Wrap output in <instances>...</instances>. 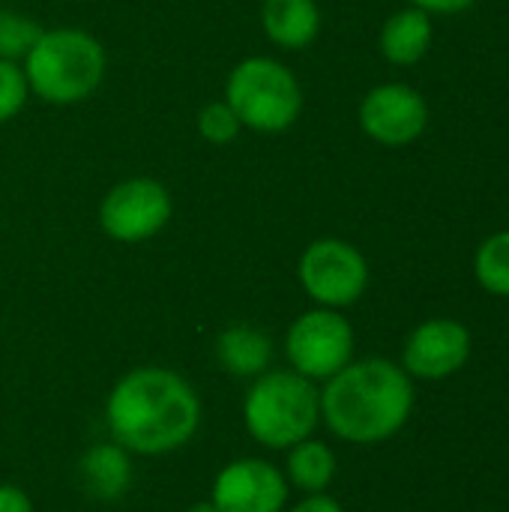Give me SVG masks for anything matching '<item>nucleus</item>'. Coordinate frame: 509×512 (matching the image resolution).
Instances as JSON below:
<instances>
[{"mask_svg":"<svg viewBox=\"0 0 509 512\" xmlns=\"http://www.w3.org/2000/svg\"><path fill=\"white\" fill-rule=\"evenodd\" d=\"M27 78H24V69L15 63V60H6L0 57V126L9 123L27 102Z\"/></svg>","mask_w":509,"mask_h":512,"instance_id":"20","label":"nucleus"},{"mask_svg":"<svg viewBox=\"0 0 509 512\" xmlns=\"http://www.w3.org/2000/svg\"><path fill=\"white\" fill-rule=\"evenodd\" d=\"M0 512H33V504L21 486L0 483Z\"/></svg>","mask_w":509,"mask_h":512,"instance_id":"21","label":"nucleus"},{"mask_svg":"<svg viewBox=\"0 0 509 512\" xmlns=\"http://www.w3.org/2000/svg\"><path fill=\"white\" fill-rule=\"evenodd\" d=\"M471 360V330L453 318L423 321L402 348V369L417 381H444Z\"/></svg>","mask_w":509,"mask_h":512,"instance_id":"10","label":"nucleus"},{"mask_svg":"<svg viewBox=\"0 0 509 512\" xmlns=\"http://www.w3.org/2000/svg\"><path fill=\"white\" fill-rule=\"evenodd\" d=\"M285 357L297 375L324 384L354 360V327L339 309L315 306L288 327Z\"/></svg>","mask_w":509,"mask_h":512,"instance_id":"6","label":"nucleus"},{"mask_svg":"<svg viewBox=\"0 0 509 512\" xmlns=\"http://www.w3.org/2000/svg\"><path fill=\"white\" fill-rule=\"evenodd\" d=\"M102 42L78 27H51L24 54V78L33 96L51 105H75L90 99L105 78Z\"/></svg>","mask_w":509,"mask_h":512,"instance_id":"3","label":"nucleus"},{"mask_svg":"<svg viewBox=\"0 0 509 512\" xmlns=\"http://www.w3.org/2000/svg\"><path fill=\"white\" fill-rule=\"evenodd\" d=\"M414 414V378L393 360H351L324 381L321 420L348 444H384L405 429Z\"/></svg>","mask_w":509,"mask_h":512,"instance_id":"2","label":"nucleus"},{"mask_svg":"<svg viewBox=\"0 0 509 512\" xmlns=\"http://www.w3.org/2000/svg\"><path fill=\"white\" fill-rule=\"evenodd\" d=\"M429 123L426 99L408 84H381L363 96L360 126L384 147H405L423 135Z\"/></svg>","mask_w":509,"mask_h":512,"instance_id":"11","label":"nucleus"},{"mask_svg":"<svg viewBox=\"0 0 509 512\" xmlns=\"http://www.w3.org/2000/svg\"><path fill=\"white\" fill-rule=\"evenodd\" d=\"M216 360L234 378H258L273 360V342L252 324H231L216 339Z\"/></svg>","mask_w":509,"mask_h":512,"instance_id":"14","label":"nucleus"},{"mask_svg":"<svg viewBox=\"0 0 509 512\" xmlns=\"http://www.w3.org/2000/svg\"><path fill=\"white\" fill-rule=\"evenodd\" d=\"M285 474L264 459L228 462L210 489V501L219 512H285L288 507Z\"/></svg>","mask_w":509,"mask_h":512,"instance_id":"9","label":"nucleus"},{"mask_svg":"<svg viewBox=\"0 0 509 512\" xmlns=\"http://www.w3.org/2000/svg\"><path fill=\"white\" fill-rule=\"evenodd\" d=\"M336 468H339V462H336V453L330 450V444H324L318 438H306L288 450L282 474H285L288 486H294L306 495H318L333 486Z\"/></svg>","mask_w":509,"mask_h":512,"instance_id":"16","label":"nucleus"},{"mask_svg":"<svg viewBox=\"0 0 509 512\" xmlns=\"http://www.w3.org/2000/svg\"><path fill=\"white\" fill-rule=\"evenodd\" d=\"M291 512H345V507H342L333 495L318 492V495H306L300 504L291 507Z\"/></svg>","mask_w":509,"mask_h":512,"instance_id":"22","label":"nucleus"},{"mask_svg":"<svg viewBox=\"0 0 509 512\" xmlns=\"http://www.w3.org/2000/svg\"><path fill=\"white\" fill-rule=\"evenodd\" d=\"M300 285L315 306L348 309L369 288V264L357 246L339 237H321L309 243L297 264Z\"/></svg>","mask_w":509,"mask_h":512,"instance_id":"7","label":"nucleus"},{"mask_svg":"<svg viewBox=\"0 0 509 512\" xmlns=\"http://www.w3.org/2000/svg\"><path fill=\"white\" fill-rule=\"evenodd\" d=\"M261 27L273 45L303 51L321 33V9L315 0H264Z\"/></svg>","mask_w":509,"mask_h":512,"instance_id":"12","label":"nucleus"},{"mask_svg":"<svg viewBox=\"0 0 509 512\" xmlns=\"http://www.w3.org/2000/svg\"><path fill=\"white\" fill-rule=\"evenodd\" d=\"M132 453H126L120 444L108 441V444H93L81 462H78V474L84 489L99 498V501H117L129 492L132 483Z\"/></svg>","mask_w":509,"mask_h":512,"instance_id":"13","label":"nucleus"},{"mask_svg":"<svg viewBox=\"0 0 509 512\" xmlns=\"http://www.w3.org/2000/svg\"><path fill=\"white\" fill-rule=\"evenodd\" d=\"M432 45V21L429 12L411 6L390 15L381 27V54L396 66H414L426 57Z\"/></svg>","mask_w":509,"mask_h":512,"instance_id":"15","label":"nucleus"},{"mask_svg":"<svg viewBox=\"0 0 509 512\" xmlns=\"http://www.w3.org/2000/svg\"><path fill=\"white\" fill-rule=\"evenodd\" d=\"M240 132H243V123H240V117L234 114V108L225 99L207 102L198 111V135L207 144H216V147L234 144Z\"/></svg>","mask_w":509,"mask_h":512,"instance_id":"18","label":"nucleus"},{"mask_svg":"<svg viewBox=\"0 0 509 512\" xmlns=\"http://www.w3.org/2000/svg\"><path fill=\"white\" fill-rule=\"evenodd\" d=\"M225 102L234 108L243 129L279 135L297 123L303 90L297 75L276 57H246L228 72Z\"/></svg>","mask_w":509,"mask_h":512,"instance_id":"5","label":"nucleus"},{"mask_svg":"<svg viewBox=\"0 0 509 512\" xmlns=\"http://www.w3.org/2000/svg\"><path fill=\"white\" fill-rule=\"evenodd\" d=\"M243 423L261 447L291 450L315 435L321 423V390L294 369H267L246 390Z\"/></svg>","mask_w":509,"mask_h":512,"instance_id":"4","label":"nucleus"},{"mask_svg":"<svg viewBox=\"0 0 509 512\" xmlns=\"http://www.w3.org/2000/svg\"><path fill=\"white\" fill-rule=\"evenodd\" d=\"M417 9H423V12H447V15H453V12H462V9H471L477 0H411Z\"/></svg>","mask_w":509,"mask_h":512,"instance_id":"23","label":"nucleus"},{"mask_svg":"<svg viewBox=\"0 0 509 512\" xmlns=\"http://www.w3.org/2000/svg\"><path fill=\"white\" fill-rule=\"evenodd\" d=\"M183 512H219L213 507V501H198V504H192V507H186Z\"/></svg>","mask_w":509,"mask_h":512,"instance_id":"24","label":"nucleus"},{"mask_svg":"<svg viewBox=\"0 0 509 512\" xmlns=\"http://www.w3.org/2000/svg\"><path fill=\"white\" fill-rule=\"evenodd\" d=\"M474 273L489 294L509 297V231H498L480 243L474 258Z\"/></svg>","mask_w":509,"mask_h":512,"instance_id":"17","label":"nucleus"},{"mask_svg":"<svg viewBox=\"0 0 509 512\" xmlns=\"http://www.w3.org/2000/svg\"><path fill=\"white\" fill-rule=\"evenodd\" d=\"M174 213L171 192L153 177H129L111 186L99 204V228L117 243L153 240Z\"/></svg>","mask_w":509,"mask_h":512,"instance_id":"8","label":"nucleus"},{"mask_svg":"<svg viewBox=\"0 0 509 512\" xmlns=\"http://www.w3.org/2000/svg\"><path fill=\"white\" fill-rule=\"evenodd\" d=\"M39 27L15 12H0V57L15 60L30 51V45L39 39Z\"/></svg>","mask_w":509,"mask_h":512,"instance_id":"19","label":"nucleus"},{"mask_svg":"<svg viewBox=\"0 0 509 512\" xmlns=\"http://www.w3.org/2000/svg\"><path fill=\"white\" fill-rule=\"evenodd\" d=\"M105 423L111 441L126 453L165 456L195 438L201 426V399L180 372L138 366L108 393Z\"/></svg>","mask_w":509,"mask_h":512,"instance_id":"1","label":"nucleus"}]
</instances>
